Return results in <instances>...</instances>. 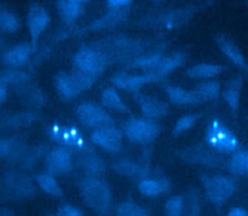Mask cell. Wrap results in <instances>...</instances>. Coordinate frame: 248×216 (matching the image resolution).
Wrapping results in <instances>:
<instances>
[{"label":"cell","instance_id":"cell-1","mask_svg":"<svg viewBox=\"0 0 248 216\" xmlns=\"http://www.w3.org/2000/svg\"><path fill=\"white\" fill-rule=\"evenodd\" d=\"M155 45L151 40L114 35L91 43L88 46L104 56L107 65L120 64L128 67Z\"/></svg>","mask_w":248,"mask_h":216},{"label":"cell","instance_id":"cell-2","mask_svg":"<svg viewBox=\"0 0 248 216\" xmlns=\"http://www.w3.org/2000/svg\"><path fill=\"white\" fill-rule=\"evenodd\" d=\"M198 12L197 6L170 9L150 14L139 20L138 25L155 30L170 31L186 25Z\"/></svg>","mask_w":248,"mask_h":216},{"label":"cell","instance_id":"cell-3","mask_svg":"<svg viewBox=\"0 0 248 216\" xmlns=\"http://www.w3.org/2000/svg\"><path fill=\"white\" fill-rule=\"evenodd\" d=\"M83 201L100 216L107 215L111 207L112 197L108 184L99 177L85 176L78 183Z\"/></svg>","mask_w":248,"mask_h":216},{"label":"cell","instance_id":"cell-4","mask_svg":"<svg viewBox=\"0 0 248 216\" xmlns=\"http://www.w3.org/2000/svg\"><path fill=\"white\" fill-rule=\"evenodd\" d=\"M207 146L217 153H232L238 149L239 142L234 134L221 121L212 119L205 130Z\"/></svg>","mask_w":248,"mask_h":216},{"label":"cell","instance_id":"cell-5","mask_svg":"<svg viewBox=\"0 0 248 216\" xmlns=\"http://www.w3.org/2000/svg\"><path fill=\"white\" fill-rule=\"evenodd\" d=\"M47 134L52 140L68 150L75 149L82 154L93 153L92 145L85 140L81 132L75 126L54 123L47 128Z\"/></svg>","mask_w":248,"mask_h":216},{"label":"cell","instance_id":"cell-6","mask_svg":"<svg viewBox=\"0 0 248 216\" xmlns=\"http://www.w3.org/2000/svg\"><path fill=\"white\" fill-rule=\"evenodd\" d=\"M95 78L85 76L73 69L71 73L61 71L54 77V84L58 94L65 100H71L82 91L90 88Z\"/></svg>","mask_w":248,"mask_h":216},{"label":"cell","instance_id":"cell-7","mask_svg":"<svg viewBox=\"0 0 248 216\" xmlns=\"http://www.w3.org/2000/svg\"><path fill=\"white\" fill-rule=\"evenodd\" d=\"M106 3L108 6V12L103 16L92 21L90 24H88L86 27L80 30L81 32L110 29L124 22L129 16V13H130V9H131V5L133 4V1L108 0Z\"/></svg>","mask_w":248,"mask_h":216},{"label":"cell","instance_id":"cell-8","mask_svg":"<svg viewBox=\"0 0 248 216\" xmlns=\"http://www.w3.org/2000/svg\"><path fill=\"white\" fill-rule=\"evenodd\" d=\"M73 63L75 70L95 79L103 74L108 66L104 56L88 45L81 46L77 51Z\"/></svg>","mask_w":248,"mask_h":216},{"label":"cell","instance_id":"cell-9","mask_svg":"<svg viewBox=\"0 0 248 216\" xmlns=\"http://www.w3.org/2000/svg\"><path fill=\"white\" fill-rule=\"evenodd\" d=\"M122 133L133 142L148 144L158 137L160 127L147 118L133 117L124 123Z\"/></svg>","mask_w":248,"mask_h":216},{"label":"cell","instance_id":"cell-10","mask_svg":"<svg viewBox=\"0 0 248 216\" xmlns=\"http://www.w3.org/2000/svg\"><path fill=\"white\" fill-rule=\"evenodd\" d=\"M202 178L206 197L216 205L226 202L236 190V182L230 176L214 175L202 176Z\"/></svg>","mask_w":248,"mask_h":216},{"label":"cell","instance_id":"cell-11","mask_svg":"<svg viewBox=\"0 0 248 216\" xmlns=\"http://www.w3.org/2000/svg\"><path fill=\"white\" fill-rule=\"evenodd\" d=\"M76 115L84 127L93 130L114 126L112 117L103 108L92 102L79 104L76 108Z\"/></svg>","mask_w":248,"mask_h":216},{"label":"cell","instance_id":"cell-12","mask_svg":"<svg viewBox=\"0 0 248 216\" xmlns=\"http://www.w3.org/2000/svg\"><path fill=\"white\" fill-rule=\"evenodd\" d=\"M26 22L31 38L30 45L33 53H35L39 38L50 23V15L44 7L39 4H33L29 7Z\"/></svg>","mask_w":248,"mask_h":216},{"label":"cell","instance_id":"cell-13","mask_svg":"<svg viewBox=\"0 0 248 216\" xmlns=\"http://www.w3.org/2000/svg\"><path fill=\"white\" fill-rule=\"evenodd\" d=\"M91 141L106 150L107 152L116 154L122 148L123 133L114 126L93 130L90 135Z\"/></svg>","mask_w":248,"mask_h":216},{"label":"cell","instance_id":"cell-14","mask_svg":"<svg viewBox=\"0 0 248 216\" xmlns=\"http://www.w3.org/2000/svg\"><path fill=\"white\" fill-rule=\"evenodd\" d=\"M109 80L116 87L136 94L140 93V88L145 84L150 82H159L162 79L153 74L129 75L126 72L121 71L115 73Z\"/></svg>","mask_w":248,"mask_h":216},{"label":"cell","instance_id":"cell-15","mask_svg":"<svg viewBox=\"0 0 248 216\" xmlns=\"http://www.w3.org/2000/svg\"><path fill=\"white\" fill-rule=\"evenodd\" d=\"M46 167L51 175L68 173L73 168L71 151L62 146L52 148L46 154Z\"/></svg>","mask_w":248,"mask_h":216},{"label":"cell","instance_id":"cell-16","mask_svg":"<svg viewBox=\"0 0 248 216\" xmlns=\"http://www.w3.org/2000/svg\"><path fill=\"white\" fill-rule=\"evenodd\" d=\"M133 98L140 106L144 118L155 121L165 117L169 113V106L167 103L159 99L140 93L133 94Z\"/></svg>","mask_w":248,"mask_h":216},{"label":"cell","instance_id":"cell-17","mask_svg":"<svg viewBox=\"0 0 248 216\" xmlns=\"http://www.w3.org/2000/svg\"><path fill=\"white\" fill-rule=\"evenodd\" d=\"M167 45L164 42L157 43L154 46H152L149 50H147L144 54L131 63L127 68H136L141 69L144 71V74H151L153 70L156 68L158 63L166 54Z\"/></svg>","mask_w":248,"mask_h":216},{"label":"cell","instance_id":"cell-18","mask_svg":"<svg viewBox=\"0 0 248 216\" xmlns=\"http://www.w3.org/2000/svg\"><path fill=\"white\" fill-rule=\"evenodd\" d=\"M214 40L219 48L229 59H231L237 67L247 72V62L245 57L241 53L238 46L229 37L223 33H218L214 36Z\"/></svg>","mask_w":248,"mask_h":216},{"label":"cell","instance_id":"cell-19","mask_svg":"<svg viewBox=\"0 0 248 216\" xmlns=\"http://www.w3.org/2000/svg\"><path fill=\"white\" fill-rule=\"evenodd\" d=\"M33 54L30 43H20L8 49L2 56L3 62L9 67L16 69L25 65Z\"/></svg>","mask_w":248,"mask_h":216},{"label":"cell","instance_id":"cell-20","mask_svg":"<svg viewBox=\"0 0 248 216\" xmlns=\"http://www.w3.org/2000/svg\"><path fill=\"white\" fill-rule=\"evenodd\" d=\"M85 1L80 0H60L56 2L57 10L61 20L67 24H73L83 13Z\"/></svg>","mask_w":248,"mask_h":216},{"label":"cell","instance_id":"cell-21","mask_svg":"<svg viewBox=\"0 0 248 216\" xmlns=\"http://www.w3.org/2000/svg\"><path fill=\"white\" fill-rule=\"evenodd\" d=\"M185 59H186L185 52L178 51V50L169 54H165L151 74L163 79L164 77L170 74L175 69L181 67L185 62Z\"/></svg>","mask_w":248,"mask_h":216},{"label":"cell","instance_id":"cell-22","mask_svg":"<svg viewBox=\"0 0 248 216\" xmlns=\"http://www.w3.org/2000/svg\"><path fill=\"white\" fill-rule=\"evenodd\" d=\"M78 166L91 177H100L106 172L105 161L94 153H84L77 161Z\"/></svg>","mask_w":248,"mask_h":216},{"label":"cell","instance_id":"cell-23","mask_svg":"<svg viewBox=\"0 0 248 216\" xmlns=\"http://www.w3.org/2000/svg\"><path fill=\"white\" fill-rule=\"evenodd\" d=\"M7 186L17 197H30L36 192V188L28 176L19 173H9Z\"/></svg>","mask_w":248,"mask_h":216},{"label":"cell","instance_id":"cell-24","mask_svg":"<svg viewBox=\"0 0 248 216\" xmlns=\"http://www.w3.org/2000/svg\"><path fill=\"white\" fill-rule=\"evenodd\" d=\"M165 91L170 103L173 105L186 106L201 104L193 90H185L179 86L168 84L165 86Z\"/></svg>","mask_w":248,"mask_h":216},{"label":"cell","instance_id":"cell-25","mask_svg":"<svg viewBox=\"0 0 248 216\" xmlns=\"http://www.w3.org/2000/svg\"><path fill=\"white\" fill-rule=\"evenodd\" d=\"M215 154L209 149H206L202 144L193 145L183 152L185 160L193 161L194 163H202L208 166L219 163V158Z\"/></svg>","mask_w":248,"mask_h":216},{"label":"cell","instance_id":"cell-26","mask_svg":"<svg viewBox=\"0 0 248 216\" xmlns=\"http://www.w3.org/2000/svg\"><path fill=\"white\" fill-rule=\"evenodd\" d=\"M18 94L21 101L32 108H40L45 104V95L40 88L35 85L24 83L20 85Z\"/></svg>","mask_w":248,"mask_h":216},{"label":"cell","instance_id":"cell-27","mask_svg":"<svg viewBox=\"0 0 248 216\" xmlns=\"http://www.w3.org/2000/svg\"><path fill=\"white\" fill-rule=\"evenodd\" d=\"M243 84V78L241 77H234L227 83V88L223 91V97L228 106L230 107L232 113L236 114L239 100H240V89Z\"/></svg>","mask_w":248,"mask_h":216},{"label":"cell","instance_id":"cell-28","mask_svg":"<svg viewBox=\"0 0 248 216\" xmlns=\"http://www.w3.org/2000/svg\"><path fill=\"white\" fill-rule=\"evenodd\" d=\"M138 187L142 195L147 197H155L162 193H167L170 190V185L165 178L151 179L145 177L139 182Z\"/></svg>","mask_w":248,"mask_h":216},{"label":"cell","instance_id":"cell-29","mask_svg":"<svg viewBox=\"0 0 248 216\" xmlns=\"http://www.w3.org/2000/svg\"><path fill=\"white\" fill-rule=\"evenodd\" d=\"M225 69V66L219 64H198L189 68L186 76L190 78H210L220 75Z\"/></svg>","mask_w":248,"mask_h":216},{"label":"cell","instance_id":"cell-30","mask_svg":"<svg viewBox=\"0 0 248 216\" xmlns=\"http://www.w3.org/2000/svg\"><path fill=\"white\" fill-rule=\"evenodd\" d=\"M102 104L115 111L122 113H130L131 110L129 107L122 101L121 97L117 93V91L112 87H108L103 90L101 94Z\"/></svg>","mask_w":248,"mask_h":216},{"label":"cell","instance_id":"cell-31","mask_svg":"<svg viewBox=\"0 0 248 216\" xmlns=\"http://www.w3.org/2000/svg\"><path fill=\"white\" fill-rule=\"evenodd\" d=\"M220 88H221V85L219 81L207 80V81L199 83L192 90L196 94L201 104H202L204 102L216 99L220 93Z\"/></svg>","mask_w":248,"mask_h":216},{"label":"cell","instance_id":"cell-32","mask_svg":"<svg viewBox=\"0 0 248 216\" xmlns=\"http://www.w3.org/2000/svg\"><path fill=\"white\" fill-rule=\"evenodd\" d=\"M228 170L234 175L242 176L248 171V153L246 150H236L228 162Z\"/></svg>","mask_w":248,"mask_h":216},{"label":"cell","instance_id":"cell-33","mask_svg":"<svg viewBox=\"0 0 248 216\" xmlns=\"http://www.w3.org/2000/svg\"><path fill=\"white\" fill-rule=\"evenodd\" d=\"M111 167L114 170V171H116L117 173L128 176V177H136V176L143 175L142 168L129 159L121 158V159L115 160L112 163Z\"/></svg>","mask_w":248,"mask_h":216},{"label":"cell","instance_id":"cell-34","mask_svg":"<svg viewBox=\"0 0 248 216\" xmlns=\"http://www.w3.org/2000/svg\"><path fill=\"white\" fill-rule=\"evenodd\" d=\"M36 182L39 187L47 195L52 197H62L63 190L53 175L49 173H40L36 176Z\"/></svg>","mask_w":248,"mask_h":216},{"label":"cell","instance_id":"cell-35","mask_svg":"<svg viewBox=\"0 0 248 216\" xmlns=\"http://www.w3.org/2000/svg\"><path fill=\"white\" fill-rule=\"evenodd\" d=\"M25 145L14 139H0V160L4 158H15L23 154Z\"/></svg>","mask_w":248,"mask_h":216},{"label":"cell","instance_id":"cell-36","mask_svg":"<svg viewBox=\"0 0 248 216\" xmlns=\"http://www.w3.org/2000/svg\"><path fill=\"white\" fill-rule=\"evenodd\" d=\"M29 79V75L23 71L16 69H8L0 73V83L7 86V84H16L22 85L27 83Z\"/></svg>","mask_w":248,"mask_h":216},{"label":"cell","instance_id":"cell-37","mask_svg":"<svg viewBox=\"0 0 248 216\" xmlns=\"http://www.w3.org/2000/svg\"><path fill=\"white\" fill-rule=\"evenodd\" d=\"M20 25L17 16L7 11L0 12V30L7 33L16 32Z\"/></svg>","mask_w":248,"mask_h":216},{"label":"cell","instance_id":"cell-38","mask_svg":"<svg viewBox=\"0 0 248 216\" xmlns=\"http://www.w3.org/2000/svg\"><path fill=\"white\" fill-rule=\"evenodd\" d=\"M185 199L183 196H172L166 201L165 211L167 216H182Z\"/></svg>","mask_w":248,"mask_h":216},{"label":"cell","instance_id":"cell-39","mask_svg":"<svg viewBox=\"0 0 248 216\" xmlns=\"http://www.w3.org/2000/svg\"><path fill=\"white\" fill-rule=\"evenodd\" d=\"M115 216H147V211L134 202L125 201L118 205Z\"/></svg>","mask_w":248,"mask_h":216},{"label":"cell","instance_id":"cell-40","mask_svg":"<svg viewBox=\"0 0 248 216\" xmlns=\"http://www.w3.org/2000/svg\"><path fill=\"white\" fill-rule=\"evenodd\" d=\"M198 118H199L198 114H187V115L181 116L174 125V128L172 131L173 135L177 137L182 133L188 131L191 127L194 126Z\"/></svg>","mask_w":248,"mask_h":216},{"label":"cell","instance_id":"cell-41","mask_svg":"<svg viewBox=\"0 0 248 216\" xmlns=\"http://www.w3.org/2000/svg\"><path fill=\"white\" fill-rule=\"evenodd\" d=\"M34 120H35V114L29 113V112H23V113L15 114L9 117L7 124L10 127L18 128V127L29 126L30 124H32Z\"/></svg>","mask_w":248,"mask_h":216},{"label":"cell","instance_id":"cell-42","mask_svg":"<svg viewBox=\"0 0 248 216\" xmlns=\"http://www.w3.org/2000/svg\"><path fill=\"white\" fill-rule=\"evenodd\" d=\"M56 216H83V215L78 208L69 204H65L58 208L56 212Z\"/></svg>","mask_w":248,"mask_h":216},{"label":"cell","instance_id":"cell-43","mask_svg":"<svg viewBox=\"0 0 248 216\" xmlns=\"http://www.w3.org/2000/svg\"><path fill=\"white\" fill-rule=\"evenodd\" d=\"M227 216H247V212L242 207H233L229 211Z\"/></svg>","mask_w":248,"mask_h":216},{"label":"cell","instance_id":"cell-44","mask_svg":"<svg viewBox=\"0 0 248 216\" xmlns=\"http://www.w3.org/2000/svg\"><path fill=\"white\" fill-rule=\"evenodd\" d=\"M7 95H8L7 86L0 83V106H1L3 103H5V101H6V99H7Z\"/></svg>","mask_w":248,"mask_h":216},{"label":"cell","instance_id":"cell-45","mask_svg":"<svg viewBox=\"0 0 248 216\" xmlns=\"http://www.w3.org/2000/svg\"><path fill=\"white\" fill-rule=\"evenodd\" d=\"M0 216H15V215L13 214L12 211L6 209V210H2V211L0 212Z\"/></svg>","mask_w":248,"mask_h":216},{"label":"cell","instance_id":"cell-46","mask_svg":"<svg viewBox=\"0 0 248 216\" xmlns=\"http://www.w3.org/2000/svg\"><path fill=\"white\" fill-rule=\"evenodd\" d=\"M1 46H2V39L0 38V48H1Z\"/></svg>","mask_w":248,"mask_h":216},{"label":"cell","instance_id":"cell-47","mask_svg":"<svg viewBox=\"0 0 248 216\" xmlns=\"http://www.w3.org/2000/svg\"><path fill=\"white\" fill-rule=\"evenodd\" d=\"M46 216H51V215H46Z\"/></svg>","mask_w":248,"mask_h":216}]
</instances>
